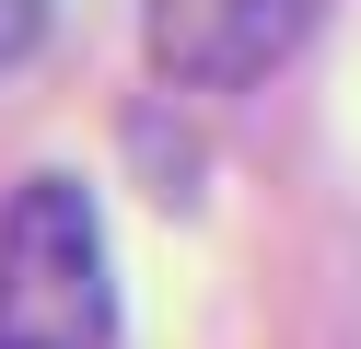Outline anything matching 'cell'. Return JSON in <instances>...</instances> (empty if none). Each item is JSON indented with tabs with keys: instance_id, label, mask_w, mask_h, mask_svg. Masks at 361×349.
Listing matches in <instances>:
<instances>
[{
	"instance_id": "6da1fadb",
	"label": "cell",
	"mask_w": 361,
	"mask_h": 349,
	"mask_svg": "<svg viewBox=\"0 0 361 349\" xmlns=\"http://www.w3.org/2000/svg\"><path fill=\"white\" fill-rule=\"evenodd\" d=\"M117 338V279L105 221L71 175H24L0 209V349H105Z\"/></svg>"
},
{
	"instance_id": "7a4b0ae2",
	"label": "cell",
	"mask_w": 361,
	"mask_h": 349,
	"mask_svg": "<svg viewBox=\"0 0 361 349\" xmlns=\"http://www.w3.org/2000/svg\"><path fill=\"white\" fill-rule=\"evenodd\" d=\"M314 35V0H152L140 47L175 93H245Z\"/></svg>"
},
{
	"instance_id": "3957f363",
	"label": "cell",
	"mask_w": 361,
	"mask_h": 349,
	"mask_svg": "<svg viewBox=\"0 0 361 349\" xmlns=\"http://www.w3.org/2000/svg\"><path fill=\"white\" fill-rule=\"evenodd\" d=\"M35 35H47V0H0V70L24 59V47H35Z\"/></svg>"
}]
</instances>
